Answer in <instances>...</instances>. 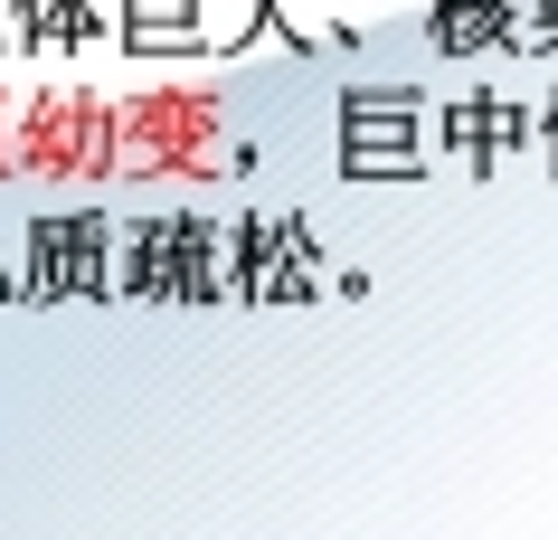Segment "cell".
Listing matches in <instances>:
<instances>
[{
  "instance_id": "6da1fadb",
  "label": "cell",
  "mask_w": 558,
  "mask_h": 540,
  "mask_svg": "<svg viewBox=\"0 0 558 540\" xmlns=\"http://www.w3.org/2000/svg\"><path fill=\"white\" fill-rule=\"evenodd\" d=\"M105 266H114V247L95 218H58L29 256V295H105Z\"/></svg>"
}]
</instances>
